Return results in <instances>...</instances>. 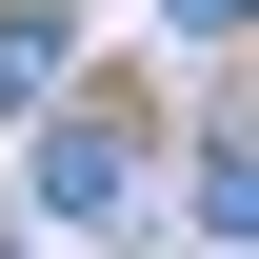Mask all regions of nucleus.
<instances>
[{
	"mask_svg": "<svg viewBox=\"0 0 259 259\" xmlns=\"http://www.w3.org/2000/svg\"><path fill=\"white\" fill-rule=\"evenodd\" d=\"M120 199H140V140L120 120H60L40 140V220H120Z\"/></svg>",
	"mask_w": 259,
	"mask_h": 259,
	"instance_id": "f257e3e1",
	"label": "nucleus"
},
{
	"mask_svg": "<svg viewBox=\"0 0 259 259\" xmlns=\"http://www.w3.org/2000/svg\"><path fill=\"white\" fill-rule=\"evenodd\" d=\"M60 60H80V40H60V0H0V120H20V100L60 80Z\"/></svg>",
	"mask_w": 259,
	"mask_h": 259,
	"instance_id": "f03ea898",
	"label": "nucleus"
},
{
	"mask_svg": "<svg viewBox=\"0 0 259 259\" xmlns=\"http://www.w3.org/2000/svg\"><path fill=\"white\" fill-rule=\"evenodd\" d=\"M199 239H239V259H259V140H220V160H199Z\"/></svg>",
	"mask_w": 259,
	"mask_h": 259,
	"instance_id": "7ed1b4c3",
	"label": "nucleus"
},
{
	"mask_svg": "<svg viewBox=\"0 0 259 259\" xmlns=\"http://www.w3.org/2000/svg\"><path fill=\"white\" fill-rule=\"evenodd\" d=\"M160 20H180V40H239V20H259V0H160Z\"/></svg>",
	"mask_w": 259,
	"mask_h": 259,
	"instance_id": "20e7f679",
	"label": "nucleus"
}]
</instances>
